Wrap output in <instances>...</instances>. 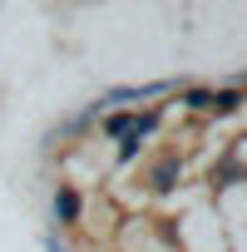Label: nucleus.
Here are the masks:
<instances>
[{"instance_id": "4", "label": "nucleus", "mask_w": 247, "mask_h": 252, "mask_svg": "<svg viewBox=\"0 0 247 252\" xmlns=\"http://www.w3.org/2000/svg\"><path fill=\"white\" fill-rule=\"evenodd\" d=\"M183 104H188V109H198V114H208V104H213V89H188V94H183Z\"/></svg>"}, {"instance_id": "6", "label": "nucleus", "mask_w": 247, "mask_h": 252, "mask_svg": "<svg viewBox=\"0 0 247 252\" xmlns=\"http://www.w3.org/2000/svg\"><path fill=\"white\" fill-rule=\"evenodd\" d=\"M45 252H64V247H60V242H55V237H45Z\"/></svg>"}, {"instance_id": "2", "label": "nucleus", "mask_w": 247, "mask_h": 252, "mask_svg": "<svg viewBox=\"0 0 247 252\" xmlns=\"http://www.w3.org/2000/svg\"><path fill=\"white\" fill-rule=\"evenodd\" d=\"M79 213H84L79 193H74L69 183H60V188H55V218H60V222H79Z\"/></svg>"}, {"instance_id": "5", "label": "nucleus", "mask_w": 247, "mask_h": 252, "mask_svg": "<svg viewBox=\"0 0 247 252\" xmlns=\"http://www.w3.org/2000/svg\"><path fill=\"white\" fill-rule=\"evenodd\" d=\"M139 144H144V134H139V129H134L129 139H119V163H129V158L139 154Z\"/></svg>"}, {"instance_id": "3", "label": "nucleus", "mask_w": 247, "mask_h": 252, "mask_svg": "<svg viewBox=\"0 0 247 252\" xmlns=\"http://www.w3.org/2000/svg\"><path fill=\"white\" fill-rule=\"evenodd\" d=\"M242 104V94L237 89H213V104H208V114H232Z\"/></svg>"}, {"instance_id": "1", "label": "nucleus", "mask_w": 247, "mask_h": 252, "mask_svg": "<svg viewBox=\"0 0 247 252\" xmlns=\"http://www.w3.org/2000/svg\"><path fill=\"white\" fill-rule=\"evenodd\" d=\"M173 89V79H154V84H124V89H109L104 94V104H119V99H158V94H168Z\"/></svg>"}]
</instances>
